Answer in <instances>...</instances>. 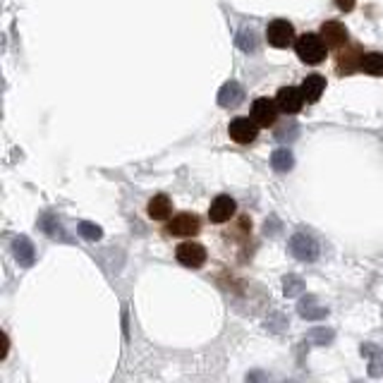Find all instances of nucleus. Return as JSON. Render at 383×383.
Wrapping results in <instances>:
<instances>
[{"label": "nucleus", "instance_id": "nucleus-10", "mask_svg": "<svg viewBox=\"0 0 383 383\" xmlns=\"http://www.w3.org/2000/svg\"><path fill=\"white\" fill-rule=\"evenodd\" d=\"M228 134L235 144H252L259 137V125L254 117H235L228 125Z\"/></svg>", "mask_w": 383, "mask_h": 383}, {"label": "nucleus", "instance_id": "nucleus-15", "mask_svg": "<svg viewBox=\"0 0 383 383\" xmlns=\"http://www.w3.org/2000/svg\"><path fill=\"white\" fill-rule=\"evenodd\" d=\"M13 252H15V259L19 261V266L29 268L36 259V252H34V245H31L26 237H15L13 240Z\"/></svg>", "mask_w": 383, "mask_h": 383}, {"label": "nucleus", "instance_id": "nucleus-17", "mask_svg": "<svg viewBox=\"0 0 383 383\" xmlns=\"http://www.w3.org/2000/svg\"><path fill=\"white\" fill-rule=\"evenodd\" d=\"M295 165V156L290 149H276L271 154V168L276 172H290Z\"/></svg>", "mask_w": 383, "mask_h": 383}, {"label": "nucleus", "instance_id": "nucleus-2", "mask_svg": "<svg viewBox=\"0 0 383 383\" xmlns=\"http://www.w3.org/2000/svg\"><path fill=\"white\" fill-rule=\"evenodd\" d=\"M362 58H364V51L362 46L357 43H348V46L338 48L336 51V74L341 77H350L355 72H362Z\"/></svg>", "mask_w": 383, "mask_h": 383}, {"label": "nucleus", "instance_id": "nucleus-4", "mask_svg": "<svg viewBox=\"0 0 383 383\" xmlns=\"http://www.w3.org/2000/svg\"><path fill=\"white\" fill-rule=\"evenodd\" d=\"M295 26L288 19H273L266 26V43L273 48H288L295 46Z\"/></svg>", "mask_w": 383, "mask_h": 383}, {"label": "nucleus", "instance_id": "nucleus-11", "mask_svg": "<svg viewBox=\"0 0 383 383\" xmlns=\"http://www.w3.org/2000/svg\"><path fill=\"white\" fill-rule=\"evenodd\" d=\"M278 113L280 108L276 101L271 99H256L254 104H252V117L256 120L259 127H273L278 122Z\"/></svg>", "mask_w": 383, "mask_h": 383}, {"label": "nucleus", "instance_id": "nucleus-21", "mask_svg": "<svg viewBox=\"0 0 383 383\" xmlns=\"http://www.w3.org/2000/svg\"><path fill=\"white\" fill-rule=\"evenodd\" d=\"M304 290V280L298 278V276H285L283 278V293L288 298H298V295Z\"/></svg>", "mask_w": 383, "mask_h": 383}, {"label": "nucleus", "instance_id": "nucleus-20", "mask_svg": "<svg viewBox=\"0 0 383 383\" xmlns=\"http://www.w3.org/2000/svg\"><path fill=\"white\" fill-rule=\"evenodd\" d=\"M235 43H237V48H240V51H245V53H256V48H259L256 31L250 29V26H245V29L237 31Z\"/></svg>", "mask_w": 383, "mask_h": 383}, {"label": "nucleus", "instance_id": "nucleus-8", "mask_svg": "<svg viewBox=\"0 0 383 383\" xmlns=\"http://www.w3.org/2000/svg\"><path fill=\"white\" fill-rule=\"evenodd\" d=\"M319 34L323 36V41H326V46L331 48V51H338V48H343V46H348L350 43L348 26H345L343 22H338V19L323 22Z\"/></svg>", "mask_w": 383, "mask_h": 383}, {"label": "nucleus", "instance_id": "nucleus-19", "mask_svg": "<svg viewBox=\"0 0 383 383\" xmlns=\"http://www.w3.org/2000/svg\"><path fill=\"white\" fill-rule=\"evenodd\" d=\"M362 72L369 74V77H381L383 74V53H364L362 58Z\"/></svg>", "mask_w": 383, "mask_h": 383}, {"label": "nucleus", "instance_id": "nucleus-13", "mask_svg": "<svg viewBox=\"0 0 383 383\" xmlns=\"http://www.w3.org/2000/svg\"><path fill=\"white\" fill-rule=\"evenodd\" d=\"M323 91H326V77L323 74H307L302 79V94H304L307 104H319Z\"/></svg>", "mask_w": 383, "mask_h": 383}, {"label": "nucleus", "instance_id": "nucleus-5", "mask_svg": "<svg viewBox=\"0 0 383 383\" xmlns=\"http://www.w3.org/2000/svg\"><path fill=\"white\" fill-rule=\"evenodd\" d=\"M175 259H177V263H182L185 268H202L204 263H206V247L204 245H199V242H192V240H187V242H182V245H177L175 247Z\"/></svg>", "mask_w": 383, "mask_h": 383}, {"label": "nucleus", "instance_id": "nucleus-7", "mask_svg": "<svg viewBox=\"0 0 383 383\" xmlns=\"http://www.w3.org/2000/svg\"><path fill=\"white\" fill-rule=\"evenodd\" d=\"M276 104L280 108V113H285V115L300 113L307 104L304 94H302V86H280L276 94Z\"/></svg>", "mask_w": 383, "mask_h": 383}, {"label": "nucleus", "instance_id": "nucleus-23", "mask_svg": "<svg viewBox=\"0 0 383 383\" xmlns=\"http://www.w3.org/2000/svg\"><path fill=\"white\" fill-rule=\"evenodd\" d=\"M309 341L316 343V345H326L333 341V331H326V328H314L309 333Z\"/></svg>", "mask_w": 383, "mask_h": 383}, {"label": "nucleus", "instance_id": "nucleus-18", "mask_svg": "<svg viewBox=\"0 0 383 383\" xmlns=\"http://www.w3.org/2000/svg\"><path fill=\"white\" fill-rule=\"evenodd\" d=\"M362 355L371 359L369 374L371 376H381L383 374V350L376 348V345H371V343H366V345H362Z\"/></svg>", "mask_w": 383, "mask_h": 383}, {"label": "nucleus", "instance_id": "nucleus-22", "mask_svg": "<svg viewBox=\"0 0 383 383\" xmlns=\"http://www.w3.org/2000/svg\"><path fill=\"white\" fill-rule=\"evenodd\" d=\"M77 233L82 235V237H86V240H91V242H96V240H101L104 237V230L99 228L96 223H79V228H77Z\"/></svg>", "mask_w": 383, "mask_h": 383}, {"label": "nucleus", "instance_id": "nucleus-9", "mask_svg": "<svg viewBox=\"0 0 383 383\" xmlns=\"http://www.w3.org/2000/svg\"><path fill=\"white\" fill-rule=\"evenodd\" d=\"M235 213H237V202L230 194H218L211 202V206H209V220L215 225L228 223L230 218H235Z\"/></svg>", "mask_w": 383, "mask_h": 383}, {"label": "nucleus", "instance_id": "nucleus-24", "mask_svg": "<svg viewBox=\"0 0 383 383\" xmlns=\"http://www.w3.org/2000/svg\"><path fill=\"white\" fill-rule=\"evenodd\" d=\"M336 3L338 10H343V13H352L355 5H357V0H333Z\"/></svg>", "mask_w": 383, "mask_h": 383}, {"label": "nucleus", "instance_id": "nucleus-14", "mask_svg": "<svg viewBox=\"0 0 383 383\" xmlns=\"http://www.w3.org/2000/svg\"><path fill=\"white\" fill-rule=\"evenodd\" d=\"M147 215L151 220H168L172 215V202L168 194H156L147 204Z\"/></svg>", "mask_w": 383, "mask_h": 383}, {"label": "nucleus", "instance_id": "nucleus-6", "mask_svg": "<svg viewBox=\"0 0 383 383\" xmlns=\"http://www.w3.org/2000/svg\"><path fill=\"white\" fill-rule=\"evenodd\" d=\"M288 247H290V254L298 259V261H316V256H319L316 240L309 233H302V230L290 237Z\"/></svg>", "mask_w": 383, "mask_h": 383}, {"label": "nucleus", "instance_id": "nucleus-3", "mask_svg": "<svg viewBox=\"0 0 383 383\" xmlns=\"http://www.w3.org/2000/svg\"><path fill=\"white\" fill-rule=\"evenodd\" d=\"M163 230L168 237H194L202 233V220L194 213H175L168 218Z\"/></svg>", "mask_w": 383, "mask_h": 383}, {"label": "nucleus", "instance_id": "nucleus-12", "mask_svg": "<svg viewBox=\"0 0 383 383\" xmlns=\"http://www.w3.org/2000/svg\"><path fill=\"white\" fill-rule=\"evenodd\" d=\"M245 101V89L240 86V82H235V79H230V82H225L223 86L218 89V106L220 108H237Z\"/></svg>", "mask_w": 383, "mask_h": 383}, {"label": "nucleus", "instance_id": "nucleus-1", "mask_svg": "<svg viewBox=\"0 0 383 383\" xmlns=\"http://www.w3.org/2000/svg\"><path fill=\"white\" fill-rule=\"evenodd\" d=\"M328 51L331 48L326 46L321 34H314V31H307L295 39V53L304 65H321L328 58Z\"/></svg>", "mask_w": 383, "mask_h": 383}, {"label": "nucleus", "instance_id": "nucleus-16", "mask_svg": "<svg viewBox=\"0 0 383 383\" xmlns=\"http://www.w3.org/2000/svg\"><path fill=\"white\" fill-rule=\"evenodd\" d=\"M300 316L307 321H321L328 316V309L326 307H321L319 302H316V298H311L309 295V298H304L300 302Z\"/></svg>", "mask_w": 383, "mask_h": 383}]
</instances>
